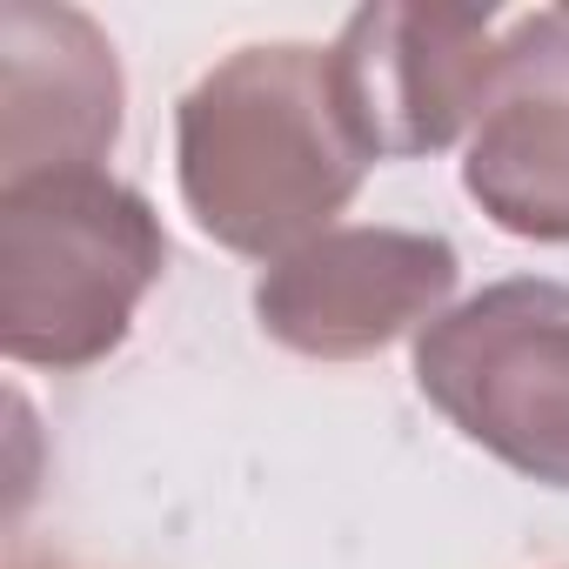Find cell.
<instances>
[{
	"mask_svg": "<svg viewBox=\"0 0 569 569\" xmlns=\"http://www.w3.org/2000/svg\"><path fill=\"white\" fill-rule=\"evenodd\" d=\"M174 174L194 228L228 254L281 261L329 234L369 174L329 48L261 41L214 61L174 108Z\"/></svg>",
	"mask_w": 569,
	"mask_h": 569,
	"instance_id": "6da1fadb",
	"label": "cell"
},
{
	"mask_svg": "<svg viewBox=\"0 0 569 569\" xmlns=\"http://www.w3.org/2000/svg\"><path fill=\"white\" fill-rule=\"evenodd\" d=\"M168 268V234L148 194L128 181L34 174L0 188V349L21 369H94L108 362L141 296Z\"/></svg>",
	"mask_w": 569,
	"mask_h": 569,
	"instance_id": "7a4b0ae2",
	"label": "cell"
},
{
	"mask_svg": "<svg viewBox=\"0 0 569 569\" xmlns=\"http://www.w3.org/2000/svg\"><path fill=\"white\" fill-rule=\"evenodd\" d=\"M416 389L456 436L569 489V281H496L416 336Z\"/></svg>",
	"mask_w": 569,
	"mask_h": 569,
	"instance_id": "3957f363",
	"label": "cell"
},
{
	"mask_svg": "<svg viewBox=\"0 0 569 569\" xmlns=\"http://www.w3.org/2000/svg\"><path fill=\"white\" fill-rule=\"evenodd\" d=\"M462 254L429 228H329L254 281V322L296 356L362 362L449 316Z\"/></svg>",
	"mask_w": 569,
	"mask_h": 569,
	"instance_id": "277c9868",
	"label": "cell"
},
{
	"mask_svg": "<svg viewBox=\"0 0 569 569\" xmlns=\"http://www.w3.org/2000/svg\"><path fill=\"white\" fill-rule=\"evenodd\" d=\"M496 48L502 41L489 34V8L382 0V8L349 14L329 61L369 161H416L476 134L496 81Z\"/></svg>",
	"mask_w": 569,
	"mask_h": 569,
	"instance_id": "5b68a950",
	"label": "cell"
},
{
	"mask_svg": "<svg viewBox=\"0 0 569 569\" xmlns=\"http://www.w3.org/2000/svg\"><path fill=\"white\" fill-rule=\"evenodd\" d=\"M121 61L81 8H0V188L101 168L121 141Z\"/></svg>",
	"mask_w": 569,
	"mask_h": 569,
	"instance_id": "8992f818",
	"label": "cell"
},
{
	"mask_svg": "<svg viewBox=\"0 0 569 569\" xmlns=\"http://www.w3.org/2000/svg\"><path fill=\"white\" fill-rule=\"evenodd\" d=\"M469 201L516 241H569V8L522 14L462 161Z\"/></svg>",
	"mask_w": 569,
	"mask_h": 569,
	"instance_id": "52a82bcc",
	"label": "cell"
},
{
	"mask_svg": "<svg viewBox=\"0 0 569 569\" xmlns=\"http://www.w3.org/2000/svg\"><path fill=\"white\" fill-rule=\"evenodd\" d=\"M14 569H41V562H14Z\"/></svg>",
	"mask_w": 569,
	"mask_h": 569,
	"instance_id": "ba28073f",
	"label": "cell"
}]
</instances>
